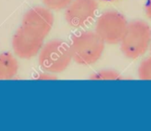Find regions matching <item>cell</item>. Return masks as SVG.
I'll return each mask as SVG.
<instances>
[{
    "instance_id": "obj_1",
    "label": "cell",
    "mask_w": 151,
    "mask_h": 131,
    "mask_svg": "<svg viewBox=\"0 0 151 131\" xmlns=\"http://www.w3.org/2000/svg\"><path fill=\"white\" fill-rule=\"evenodd\" d=\"M105 44L95 31H81L72 36L69 43L73 60L81 66H91L102 58Z\"/></svg>"
},
{
    "instance_id": "obj_2",
    "label": "cell",
    "mask_w": 151,
    "mask_h": 131,
    "mask_svg": "<svg viewBox=\"0 0 151 131\" xmlns=\"http://www.w3.org/2000/svg\"><path fill=\"white\" fill-rule=\"evenodd\" d=\"M151 42V28L144 20H135L128 22L126 32L119 43L125 57L136 59L149 50Z\"/></svg>"
},
{
    "instance_id": "obj_3",
    "label": "cell",
    "mask_w": 151,
    "mask_h": 131,
    "mask_svg": "<svg viewBox=\"0 0 151 131\" xmlns=\"http://www.w3.org/2000/svg\"><path fill=\"white\" fill-rule=\"evenodd\" d=\"M38 60L45 72L54 75L64 72L73 60L69 43L58 39L44 43L39 52Z\"/></svg>"
},
{
    "instance_id": "obj_4",
    "label": "cell",
    "mask_w": 151,
    "mask_h": 131,
    "mask_svg": "<svg viewBox=\"0 0 151 131\" xmlns=\"http://www.w3.org/2000/svg\"><path fill=\"white\" fill-rule=\"evenodd\" d=\"M128 21L124 14L115 10L103 12L96 20L95 32L107 44L120 43Z\"/></svg>"
},
{
    "instance_id": "obj_5",
    "label": "cell",
    "mask_w": 151,
    "mask_h": 131,
    "mask_svg": "<svg viewBox=\"0 0 151 131\" xmlns=\"http://www.w3.org/2000/svg\"><path fill=\"white\" fill-rule=\"evenodd\" d=\"M44 44V37L21 26L12 38V49L20 59H29L39 54Z\"/></svg>"
},
{
    "instance_id": "obj_6",
    "label": "cell",
    "mask_w": 151,
    "mask_h": 131,
    "mask_svg": "<svg viewBox=\"0 0 151 131\" xmlns=\"http://www.w3.org/2000/svg\"><path fill=\"white\" fill-rule=\"evenodd\" d=\"M97 11V0H73L65 9V18L71 27L81 28L93 22Z\"/></svg>"
},
{
    "instance_id": "obj_7",
    "label": "cell",
    "mask_w": 151,
    "mask_h": 131,
    "mask_svg": "<svg viewBox=\"0 0 151 131\" xmlns=\"http://www.w3.org/2000/svg\"><path fill=\"white\" fill-rule=\"evenodd\" d=\"M54 23V15L47 7H35L27 12L22 20V26L36 34L46 37Z\"/></svg>"
},
{
    "instance_id": "obj_8",
    "label": "cell",
    "mask_w": 151,
    "mask_h": 131,
    "mask_svg": "<svg viewBox=\"0 0 151 131\" xmlns=\"http://www.w3.org/2000/svg\"><path fill=\"white\" fill-rule=\"evenodd\" d=\"M19 70L17 59L8 52H0V80H10L15 77Z\"/></svg>"
},
{
    "instance_id": "obj_9",
    "label": "cell",
    "mask_w": 151,
    "mask_h": 131,
    "mask_svg": "<svg viewBox=\"0 0 151 131\" xmlns=\"http://www.w3.org/2000/svg\"><path fill=\"white\" fill-rule=\"evenodd\" d=\"M124 77L120 75L119 72L113 69H102L93 73L90 76L91 80H122Z\"/></svg>"
},
{
    "instance_id": "obj_10",
    "label": "cell",
    "mask_w": 151,
    "mask_h": 131,
    "mask_svg": "<svg viewBox=\"0 0 151 131\" xmlns=\"http://www.w3.org/2000/svg\"><path fill=\"white\" fill-rule=\"evenodd\" d=\"M137 73L141 80H151V56L141 62Z\"/></svg>"
},
{
    "instance_id": "obj_11",
    "label": "cell",
    "mask_w": 151,
    "mask_h": 131,
    "mask_svg": "<svg viewBox=\"0 0 151 131\" xmlns=\"http://www.w3.org/2000/svg\"><path fill=\"white\" fill-rule=\"evenodd\" d=\"M73 0H42L43 4L50 10H65Z\"/></svg>"
},
{
    "instance_id": "obj_12",
    "label": "cell",
    "mask_w": 151,
    "mask_h": 131,
    "mask_svg": "<svg viewBox=\"0 0 151 131\" xmlns=\"http://www.w3.org/2000/svg\"><path fill=\"white\" fill-rule=\"evenodd\" d=\"M55 79H57V76L54 74L45 72V71L44 73H42L41 75H39L37 77V80H55Z\"/></svg>"
},
{
    "instance_id": "obj_13",
    "label": "cell",
    "mask_w": 151,
    "mask_h": 131,
    "mask_svg": "<svg viewBox=\"0 0 151 131\" xmlns=\"http://www.w3.org/2000/svg\"><path fill=\"white\" fill-rule=\"evenodd\" d=\"M144 12L146 16L151 20V0H147L146 4L144 6Z\"/></svg>"
},
{
    "instance_id": "obj_14",
    "label": "cell",
    "mask_w": 151,
    "mask_h": 131,
    "mask_svg": "<svg viewBox=\"0 0 151 131\" xmlns=\"http://www.w3.org/2000/svg\"><path fill=\"white\" fill-rule=\"evenodd\" d=\"M100 1H103V2H109V3H111V2H116L118 0H100Z\"/></svg>"
},
{
    "instance_id": "obj_15",
    "label": "cell",
    "mask_w": 151,
    "mask_h": 131,
    "mask_svg": "<svg viewBox=\"0 0 151 131\" xmlns=\"http://www.w3.org/2000/svg\"><path fill=\"white\" fill-rule=\"evenodd\" d=\"M150 52H151V42H150Z\"/></svg>"
}]
</instances>
